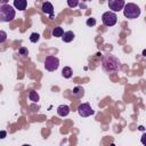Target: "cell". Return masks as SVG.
Masks as SVG:
<instances>
[{"label": "cell", "mask_w": 146, "mask_h": 146, "mask_svg": "<svg viewBox=\"0 0 146 146\" xmlns=\"http://www.w3.org/2000/svg\"><path fill=\"white\" fill-rule=\"evenodd\" d=\"M102 21H103V24L105 26H113L117 22V16L114 11H106L103 14Z\"/></svg>", "instance_id": "5b68a950"}, {"label": "cell", "mask_w": 146, "mask_h": 146, "mask_svg": "<svg viewBox=\"0 0 146 146\" xmlns=\"http://www.w3.org/2000/svg\"><path fill=\"white\" fill-rule=\"evenodd\" d=\"M72 94H73V97H75V98H82V97H83V95H84V90H83V88H82V87L76 86V87L73 89Z\"/></svg>", "instance_id": "8fae6325"}, {"label": "cell", "mask_w": 146, "mask_h": 146, "mask_svg": "<svg viewBox=\"0 0 146 146\" xmlns=\"http://www.w3.org/2000/svg\"><path fill=\"white\" fill-rule=\"evenodd\" d=\"M0 34H1V39H0V42H3V41L6 40V38H7V35H6V32H5V31H1V32H0Z\"/></svg>", "instance_id": "ffe728a7"}, {"label": "cell", "mask_w": 146, "mask_h": 146, "mask_svg": "<svg viewBox=\"0 0 146 146\" xmlns=\"http://www.w3.org/2000/svg\"><path fill=\"white\" fill-rule=\"evenodd\" d=\"M63 34H64V31H63V29H62L60 26H56V27H54V30H52V35H54L55 38L63 36Z\"/></svg>", "instance_id": "5bb4252c"}, {"label": "cell", "mask_w": 146, "mask_h": 146, "mask_svg": "<svg viewBox=\"0 0 146 146\" xmlns=\"http://www.w3.org/2000/svg\"><path fill=\"white\" fill-rule=\"evenodd\" d=\"M18 54L22 55V56H27L29 50H27V48H25V47H21L19 50H18Z\"/></svg>", "instance_id": "ac0fdd59"}, {"label": "cell", "mask_w": 146, "mask_h": 146, "mask_svg": "<svg viewBox=\"0 0 146 146\" xmlns=\"http://www.w3.org/2000/svg\"><path fill=\"white\" fill-rule=\"evenodd\" d=\"M143 56H145V57H146V49H145V50H143Z\"/></svg>", "instance_id": "cb8c5ba5"}, {"label": "cell", "mask_w": 146, "mask_h": 146, "mask_svg": "<svg viewBox=\"0 0 146 146\" xmlns=\"http://www.w3.org/2000/svg\"><path fill=\"white\" fill-rule=\"evenodd\" d=\"M62 38H63V41L64 42H71L74 39V33L72 31H66V32H64V34H63Z\"/></svg>", "instance_id": "7c38bea8"}, {"label": "cell", "mask_w": 146, "mask_h": 146, "mask_svg": "<svg viewBox=\"0 0 146 146\" xmlns=\"http://www.w3.org/2000/svg\"><path fill=\"white\" fill-rule=\"evenodd\" d=\"M72 74H73V71H72V68L68 67V66H65V67L62 70V75H63L65 79H70V78L72 76Z\"/></svg>", "instance_id": "4fadbf2b"}, {"label": "cell", "mask_w": 146, "mask_h": 146, "mask_svg": "<svg viewBox=\"0 0 146 146\" xmlns=\"http://www.w3.org/2000/svg\"><path fill=\"white\" fill-rule=\"evenodd\" d=\"M70 107L67 106V105H59L58 107H57V114L59 115V116H67L68 115V113H70Z\"/></svg>", "instance_id": "9c48e42d"}, {"label": "cell", "mask_w": 146, "mask_h": 146, "mask_svg": "<svg viewBox=\"0 0 146 146\" xmlns=\"http://www.w3.org/2000/svg\"><path fill=\"white\" fill-rule=\"evenodd\" d=\"M140 141H141V144H143V145H145V146H146V132H145V133L141 136Z\"/></svg>", "instance_id": "44dd1931"}, {"label": "cell", "mask_w": 146, "mask_h": 146, "mask_svg": "<svg viewBox=\"0 0 146 146\" xmlns=\"http://www.w3.org/2000/svg\"><path fill=\"white\" fill-rule=\"evenodd\" d=\"M59 66V59L55 56H47L44 59V68L49 72H54Z\"/></svg>", "instance_id": "277c9868"}, {"label": "cell", "mask_w": 146, "mask_h": 146, "mask_svg": "<svg viewBox=\"0 0 146 146\" xmlns=\"http://www.w3.org/2000/svg\"><path fill=\"white\" fill-rule=\"evenodd\" d=\"M86 24L88 26H95L96 25V19L95 18H88L87 22H86Z\"/></svg>", "instance_id": "d6986e66"}, {"label": "cell", "mask_w": 146, "mask_h": 146, "mask_svg": "<svg viewBox=\"0 0 146 146\" xmlns=\"http://www.w3.org/2000/svg\"><path fill=\"white\" fill-rule=\"evenodd\" d=\"M82 1H91V0H82Z\"/></svg>", "instance_id": "d4e9b609"}, {"label": "cell", "mask_w": 146, "mask_h": 146, "mask_svg": "<svg viewBox=\"0 0 146 146\" xmlns=\"http://www.w3.org/2000/svg\"><path fill=\"white\" fill-rule=\"evenodd\" d=\"M124 6H125L124 0H108V7L114 13L122 10L124 8Z\"/></svg>", "instance_id": "52a82bcc"}, {"label": "cell", "mask_w": 146, "mask_h": 146, "mask_svg": "<svg viewBox=\"0 0 146 146\" xmlns=\"http://www.w3.org/2000/svg\"><path fill=\"white\" fill-rule=\"evenodd\" d=\"M0 2H1V5H7L8 0H0Z\"/></svg>", "instance_id": "7402d4cb"}, {"label": "cell", "mask_w": 146, "mask_h": 146, "mask_svg": "<svg viewBox=\"0 0 146 146\" xmlns=\"http://www.w3.org/2000/svg\"><path fill=\"white\" fill-rule=\"evenodd\" d=\"M41 9H42L43 13L49 14L51 19L54 18V6H52L49 1H44V2L42 3V6H41Z\"/></svg>", "instance_id": "ba28073f"}, {"label": "cell", "mask_w": 146, "mask_h": 146, "mask_svg": "<svg viewBox=\"0 0 146 146\" xmlns=\"http://www.w3.org/2000/svg\"><path fill=\"white\" fill-rule=\"evenodd\" d=\"M29 98H30V100H32L33 103H36L38 100H39V94L36 92V91H34V90H31L30 91V94H29Z\"/></svg>", "instance_id": "9a60e30c"}, {"label": "cell", "mask_w": 146, "mask_h": 146, "mask_svg": "<svg viewBox=\"0 0 146 146\" xmlns=\"http://www.w3.org/2000/svg\"><path fill=\"white\" fill-rule=\"evenodd\" d=\"M39 39H40V34H39V33H36V32H34V33H32V34L30 35V41H31V42H33V43L38 42V41H39Z\"/></svg>", "instance_id": "2e32d148"}, {"label": "cell", "mask_w": 146, "mask_h": 146, "mask_svg": "<svg viewBox=\"0 0 146 146\" xmlns=\"http://www.w3.org/2000/svg\"><path fill=\"white\" fill-rule=\"evenodd\" d=\"M27 6L26 0H14V7L18 10H24Z\"/></svg>", "instance_id": "30bf717a"}, {"label": "cell", "mask_w": 146, "mask_h": 146, "mask_svg": "<svg viewBox=\"0 0 146 146\" xmlns=\"http://www.w3.org/2000/svg\"><path fill=\"white\" fill-rule=\"evenodd\" d=\"M67 5H68V7L74 8L79 5V0H67Z\"/></svg>", "instance_id": "e0dca14e"}, {"label": "cell", "mask_w": 146, "mask_h": 146, "mask_svg": "<svg viewBox=\"0 0 146 146\" xmlns=\"http://www.w3.org/2000/svg\"><path fill=\"white\" fill-rule=\"evenodd\" d=\"M5 136H6V131H1V137L0 138H5Z\"/></svg>", "instance_id": "603a6c76"}, {"label": "cell", "mask_w": 146, "mask_h": 146, "mask_svg": "<svg viewBox=\"0 0 146 146\" xmlns=\"http://www.w3.org/2000/svg\"><path fill=\"white\" fill-rule=\"evenodd\" d=\"M15 9L9 5L0 6V21L1 22H10L15 18Z\"/></svg>", "instance_id": "7a4b0ae2"}, {"label": "cell", "mask_w": 146, "mask_h": 146, "mask_svg": "<svg viewBox=\"0 0 146 146\" xmlns=\"http://www.w3.org/2000/svg\"><path fill=\"white\" fill-rule=\"evenodd\" d=\"M102 67L106 73H115L120 70V60L113 55H106L103 58Z\"/></svg>", "instance_id": "6da1fadb"}, {"label": "cell", "mask_w": 146, "mask_h": 146, "mask_svg": "<svg viewBox=\"0 0 146 146\" xmlns=\"http://www.w3.org/2000/svg\"><path fill=\"white\" fill-rule=\"evenodd\" d=\"M123 15L129 18V19H133V18H137L139 17L140 15V8L136 5V3H132V2H129L124 6L123 8Z\"/></svg>", "instance_id": "3957f363"}, {"label": "cell", "mask_w": 146, "mask_h": 146, "mask_svg": "<svg viewBox=\"0 0 146 146\" xmlns=\"http://www.w3.org/2000/svg\"><path fill=\"white\" fill-rule=\"evenodd\" d=\"M78 113H79L80 116L87 117V116L92 115L95 112H94V110L91 108V106H90L88 103H82V104L79 105V107H78Z\"/></svg>", "instance_id": "8992f818"}]
</instances>
